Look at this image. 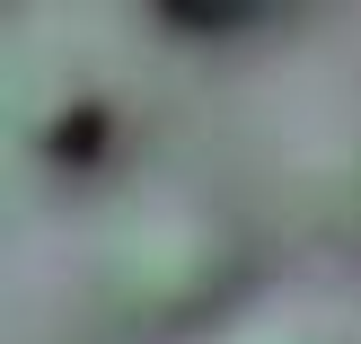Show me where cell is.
<instances>
[{
    "label": "cell",
    "mask_w": 361,
    "mask_h": 344,
    "mask_svg": "<svg viewBox=\"0 0 361 344\" xmlns=\"http://www.w3.org/2000/svg\"><path fill=\"white\" fill-rule=\"evenodd\" d=\"M264 344H309V336H264Z\"/></svg>",
    "instance_id": "cell-1"
}]
</instances>
